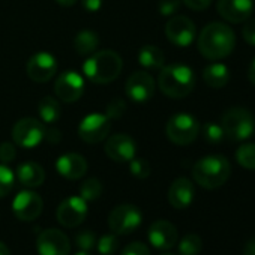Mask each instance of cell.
<instances>
[{"label": "cell", "instance_id": "obj_1", "mask_svg": "<svg viewBox=\"0 0 255 255\" xmlns=\"http://www.w3.org/2000/svg\"><path fill=\"white\" fill-rule=\"evenodd\" d=\"M236 47V35L233 29L224 23H209L198 36V51L209 60H221L233 53Z\"/></svg>", "mask_w": 255, "mask_h": 255}, {"label": "cell", "instance_id": "obj_2", "mask_svg": "<svg viewBox=\"0 0 255 255\" xmlns=\"http://www.w3.org/2000/svg\"><path fill=\"white\" fill-rule=\"evenodd\" d=\"M158 86L168 98L182 99L194 90L195 74L189 66L182 63L167 65L161 68Z\"/></svg>", "mask_w": 255, "mask_h": 255}, {"label": "cell", "instance_id": "obj_3", "mask_svg": "<svg viewBox=\"0 0 255 255\" xmlns=\"http://www.w3.org/2000/svg\"><path fill=\"white\" fill-rule=\"evenodd\" d=\"M123 68L122 57L111 51V50H102L98 53H93L83 65L84 75L95 84H107L114 81Z\"/></svg>", "mask_w": 255, "mask_h": 255}, {"label": "cell", "instance_id": "obj_4", "mask_svg": "<svg viewBox=\"0 0 255 255\" xmlns=\"http://www.w3.org/2000/svg\"><path fill=\"white\" fill-rule=\"evenodd\" d=\"M231 173V165L225 156L209 155L198 159L192 168L194 180L204 189H216L222 186Z\"/></svg>", "mask_w": 255, "mask_h": 255}, {"label": "cell", "instance_id": "obj_5", "mask_svg": "<svg viewBox=\"0 0 255 255\" xmlns=\"http://www.w3.org/2000/svg\"><path fill=\"white\" fill-rule=\"evenodd\" d=\"M224 134L231 141L248 140L255 129V120L249 110L243 107H231L221 117Z\"/></svg>", "mask_w": 255, "mask_h": 255}, {"label": "cell", "instance_id": "obj_6", "mask_svg": "<svg viewBox=\"0 0 255 255\" xmlns=\"http://www.w3.org/2000/svg\"><path fill=\"white\" fill-rule=\"evenodd\" d=\"M165 132L171 143L177 146H188L198 137L200 123L192 114L177 113L167 122Z\"/></svg>", "mask_w": 255, "mask_h": 255}, {"label": "cell", "instance_id": "obj_7", "mask_svg": "<svg viewBox=\"0 0 255 255\" xmlns=\"http://www.w3.org/2000/svg\"><path fill=\"white\" fill-rule=\"evenodd\" d=\"M141 210L134 204H120L114 207L108 216L110 230L117 236L132 233L141 225Z\"/></svg>", "mask_w": 255, "mask_h": 255}, {"label": "cell", "instance_id": "obj_8", "mask_svg": "<svg viewBox=\"0 0 255 255\" xmlns=\"http://www.w3.org/2000/svg\"><path fill=\"white\" fill-rule=\"evenodd\" d=\"M14 143L24 149H33L42 143L45 138V126L42 122L33 117H26L18 120L12 128Z\"/></svg>", "mask_w": 255, "mask_h": 255}, {"label": "cell", "instance_id": "obj_9", "mask_svg": "<svg viewBox=\"0 0 255 255\" xmlns=\"http://www.w3.org/2000/svg\"><path fill=\"white\" fill-rule=\"evenodd\" d=\"M111 119L107 114L93 113L86 116L80 126H78V135L83 141L89 144H96L105 140L111 129Z\"/></svg>", "mask_w": 255, "mask_h": 255}, {"label": "cell", "instance_id": "obj_10", "mask_svg": "<svg viewBox=\"0 0 255 255\" xmlns=\"http://www.w3.org/2000/svg\"><path fill=\"white\" fill-rule=\"evenodd\" d=\"M195 35H197L195 24L192 23V20L183 15L171 17L165 26L167 39L177 47H189L194 42Z\"/></svg>", "mask_w": 255, "mask_h": 255}, {"label": "cell", "instance_id": "obj_11", "mask_svg": "<svg viewBox=\"0 0 255 255\" xmlns=\"http://www.w3.org/2000/svg\"><path fill=\"white\" fill-rule=\"evenodd\" d=\"M36 248L39 255H69L71 242L65 233L51 228L39 234L36 240Z\"/></svg>", "mask_w": 255, "mask_h": 255}, {"label": "cell", "instance_id": "obj_12", "mask_svg": "<svg viewBox=\"0 0 255 255\" xmlns=\"http://www.w3.org/2000/svg\"><path fill=\"white\" fill-rule=\"evenodd\" d=\"M87 216V201L81 197H69L57 207V221L68 228L80 225Z\"/></svg>", "mask_w": 255, "mask_h": 255}, {"label": "cell", "instance_id": "obj_13", "mask_svg": "<svg viewBox=\"0 0 255 255\" xmlns=\"http://www.w3.org/2000/svg\"><path fill=\"white\" fill-rule=\"evenodd\" d=\"M125 90L132 101L147 102L155 93V80L146 71H137L126 80Z\"/></svg>", "mask_w": 255, "mask_h": 255}, {"label": "cell", "instance_id": "obj_14", "mask_svg": "<svg viewBox=\"0 0 255 255\" xmlns=\"http://www.w3.org/2000/svg\"><path fill=\"white\" fill-rule=\"evenodd\" d=\"M54 90L63 102H75L84 93V78L75 71H65L57 77Z\"/></svg>", "mask_w": 255, "mask_h": 255}, {"label": "cell", "instance_id": "obj_15", "mask_svg": "<svg viewBox=\"0 0 255 255\" xmlns=\"http://www.w3.org/2000/svg\"><path fill=\"white\" fill-rule=\"evenodd\" d=\"M26 71L30 80L36 83H47L57 72V62L50 53L41 51L29 59Z\"/></svg>", "mask_w": 255, "mask_h": 255}, {"label": "cell", "instance_id": "obj_16", "mask_svg": "<svg viewBox=\"0 0 255 255\" xmlns=\"http://www.w3.org/2000/svg\"><path fill=\"white\" fill-rule=\"evenodd\" d=\"M105 153L114 162H129L135 158L137 146L128 134H116L105 143Z\"/></svg>", "mask_w": 255, "mask_h": 255}, {"label": "cell", "instance_id": "obj_17", "mask_svg": "<svg viewBox=\"0 0 255 255\" xmlns=\"http://www.w3.org/2000/svg\"><path fill=\"white\" fill-rule=\"evenodd\" d=\"M42 198L33 191H21L12 203V210L21 221H35L42 213Z\"/></svg>", "mask_w": 255, "mask_h": 255}, {"label": "cell", "instance_id": "obj_18", "mask_svg": "<svg viewBox=\"0 0 255 255\" xmlns=\"http://www.w3.org/2000/svg\"><path fill=\"white\" fill-rule=\"evenodd\" d=\"M218 14L228 23L239 24L249 20L254 11L252 0H218Z\"/></svg>", "mask_w": 255, "mask_h": 255}, {"label": "cell", "instance_id": "obj_19", "mask_svg": "<svg viewBox=\"0 0 255 255\" xmlns=\"http://www.w3.org/2000/svg\"><path fill=\"white\" fill-rule=\"evenodd\" d=\"M177 228L170 221H156L149 227V240L156 249H171L177 243Z\"/></svg>", "mask_w": 255, "mask_h": 255}, {"label": "cell", "instance_id": "obj_20", "mask_svg": "<svg viewBox=\"0 0 255 255\" xmlns=\"http://www.w3.org/2000/svg\"><path fill=\"white\" fill-rule=\"evenodd\" d=\"M56 170L60 176L69 180L81 179L87 171L86 159L78 153H66L62 155L56 162Z\"/></svg>", "mask_w": 255, "mask_h": 255}, {"label": "cell", "instance_id": "obj_21", "mask_svg": "<svg viewBox=\"0 0 255 255\" xmlns=\"http://www.w3.org/2000/svg\"><path fill=\"white\" fill-rule=\"evenodd\" d=\"M194 195H195L194 185L186 177L176 179L168 189V201L176 209H186L188 206H191Z\"/></svg>", "mask_w": 255, "mask_h": 255}, {"label": "cell", "instance_id": "obj_22", "mask_svg": "<svg viewBox=\"0 0 255 255\" xmlns=\"http://www.w3.org/2000/svg\"><path fill=\"white\" fill-rule=\"evenodd\" d=\"M17 177L21 182V185L27 188H36L44 183L45 171L36 162H24L17 168Z\"/></svg>", "mask_w": 255, "mask_h": 255}, {"label": "cell", "instance_id": "obj_23", "mask_svg": "<svg viewBox=\"0 0 255 255\" xmlns=\"http://www.w3.org/2000/svg\"><path fill=\"white\" fill-rule=\"evenodd\" d=\"M203 80L213 89H221L230 81V69L224 63H210L203 71Z\"/></svg>", "mask_w": 255, "mask_h": 255}, {"label": "cell", "instance_id": "obj_24", "mask_svg": "<svg viewBox=\"0 0 255 255\" xmlns=\"http://www.w3.org/2000/svg\"><path fill=\"white\" fill-rule=\"evenodd\" d=\"M138 62L146 69H161L165 62V56L161 48L155 45H144L138 53Z\"/></svg>", "mask_w": 255, "mask_h": 255}, {"label": "cell", "instance_id": "obj_25", "mask_svg": "<svg viewBox=\"0 0 255 255\" xmlns=\"http://www.w3.org/2000/svg\"><path fill=\"white\" fill-rule=\"evenodd\" d=\"M38 113L42 122H45L47 125H53L60 119L62 108H60V104L54 98L44 96L38 104Z\"/></svg>", "mask_w": 255, "mask_h": 255}, {"label": "cell", "instance_id": "obj_26", "mask_svg": "<svg viewBox=\"0 0 255 255\" xmlns=\"http://www.w3.org/2000/svg\"><path fill=\"white\" fill-rule=\"evenodd\" d=\"M98 45H99V36L95 32H92V30H81L75 36V39H74L75 51L80 56L93 54L96 51Z\"/></svg>", "mask_w": 255, "mask_h": 255}, {"label": "cell", "instance_id": "obj_27", "mask_svg": "<svg viewBox=\"0 0 255 255\" xmlns=\"http://www.w3.org/2000/svg\"><path fill=\"white\" fill-rule=\"evenodd\" d=\"M236 161L246 170H255V143H246L236 150Z\"/></svg>", "mask_w": 255, "mask_h": 255}, {"label": "cell", "instance_id": "obj_28", "mask_svg": "<svg viewBox=\"0 0 255 255\" xmlns=\"http://www.w3.org/2000/svg\"><path fill=\"white\" fill-rule=\"evenodd\" d=\"M201 134H203V138L209 143V144H219L224 138H225V134H224V129L222 126L218 125V123H213V122H206L201 128Z\"/></svg>", "mask_w": 255, "mask_h": 255}, {"label": "cell", "instance_id": "obj_29", "mask_svg": "<svg viewBox=\"0 0 255 255\" xmlns=\"http://www.w3.org/2000/svg\"><path fill=\"white\" fill-rule=\"evenodd\" d=\"M102 194V185L98 179H87L80 188V197L86 201H95Z\"/></svg>", "mask_w": 255, "mask_h": 255}, {"label": "cell", "instance_id": "obj_30", "mask_svg": "<svg viewBox=\"0 0 255 255\" xmlns=\"http://www.w3.org/2000/svg\"><path fill=\"white\" fill-rule=\"evenodd\" d=\"M203 242L198 234H186L179 243V252L182 255H197L201 251Z\"/></svg>", "mask_w": 255, "mask_h": 255}, {"label": "cell", "instance_id": "obj_31", "mask_svg": "<svg viewBox=\"0 0 255 255\" xmlns=\"http://www.w3.org/2000/svg\"><path fill=\"white\" fill-rule=\"evenodd\" d=\"M15 183V176L12 173V170L3 164H0V198L6 197Z\"/></svg>", "mask_w": 255, "mask_h": 255}, {"label": "cell", "instance_id": "obj_32", "mask_svg": "<svg viewBox=\"0 0 255 255\" xmlns=\"http://www.w3.org/2000/svg\"><path fill=\"white\" fill-rule=\"evenodd\" d=\"M119 248V237L117 234H104L98 242H96V249L99 251L101 255H113Z\"/></svg>", "mask_w": 255, "mask_h": 255}, {"label": "cell", "instance_id": "obj_33", "mask_svg": "<svg viewBox=\"0 0 255 255\" xmlns=\"http://www.w3.org/2000/svg\"><path fill=\"white\" fill-rule=\"evenodd\" d=\"M129 171L134 177L137 179H147L152 173L150 164L146 159L141 158H134L129 161Z\"/></svg>", "mask_w": 255, "mask_h": 255}, {"label": "cell", "instance_id": "obj_34", "mask_svg": "<svg viewBox=\"0 0 255 255\" xmlns=\"http://www.w3.org/2000/svg\"><path fill=\"white\" fill-rule=\"evenodd\" d=\"M96 242H98L96 234H95L93 231H90V230H84V231L78 233L77 237H75L77 246H78L81 251H86V252H89V251H92L93 248H96Z\"/></svg>", "mask_w": 255, "mask_h": 255}, {"label": "cell", "instance_id": "obj_35", "mask_svg": "<svg viewBox=\"0 0 255 255\" xmlns=\"http://www.w3.org/2000/svg\"><path fill=\"white\" fill-rule=\"evenodd\" d=\"M125 110H126V104L120 98H114V99H111L107 104V116L110 119H119V117H122L125 114Z\"/></svg>", "mask_w": 255, "mask_h": 255}, {"label": "cell", "instance_id": "obj_36", "mask_svg": "<svg viewBox=\"0 0 255 255\" xmlns=\"http://www.w3.org/2000/svg\"><path fill=\"white\" fill-rule=\"evenodd\" d=\"M180 0H161L158 9L164 17H174V14L180 9Z\"/></svg>", "mask_w": 255, "mask_h": 255}, {"label": "cell", "instance_id": "obj_37", "mask_svg": "<svg viewBox=\"0 0 255 255\" xmlns=\"http://www.w3.org/2000/svg\"><path fill=\"white\" fill-rule=\"evenodd\" d=\"M122 255H150L149 248L141 242H134L123 248Z\"/></svg>", "mask_w": 255, "mask_h": 255}, {"label": "cell", "instance_id": "obj_38", "mask_svg": "<svg viewBox=\"0 0 255 255\" xmlns=\"http://www.w3.org/2000/svg\"><path fill=\"white\" fill-rule=\"evenodd\" d=\"M15 147L12 143H2L0 144V161H2L3 164H9L15 159Z\"/></svg>", "mask_w": 255, "mask_h": 255}, {"label": "cell", "instance_id": "obj_39", "mask_svg": "<svg viewBox=\"0 0 255 255\" xmlns=\"http://www.w3.org/2000/svg\"><path fill=\"white\" fill-rule=\"evenodd\" d=\"M242 35H243L245 42L255 47V18L245 21V26L242 29Z\"/></svg>", "mask_w": 255, "mask_h": 255}, {"label": "cell", "instance_id": "obj_40", "mask_svg": "<svg viewBox=\"0 0 255 255\" xmlns=\"http://www.w3.org/2000/svg\"><path fill=\"white\" fill-rule=\"evenodd\" d=\"M182 2L192 11H204L210 6L212 0H182Z\"/></svg>", "mask_w": 255, "mask_h": 255}, {"label": "cell", "instance_id": "obj_41", "mask_svg": "<svg viewBox=\"0 0 255 255\" xmlns=\"http://www.w3.org/2000/svg\"><path fill=\"white\" fill-rule=\"evenodd\" d=\"M83 8L89 12H98L102 6V0H81Z\"/></svg>", "mask_w": 255, "mask_h": 255}, {"label": "cell", "instance_id": "obj_42", "mask_svg": "<svg viewBox=\"0 0 255 255\" xmlns=\"http://www.w3.org/2000/svg\"><path fill=\"white\" fill-rule=\"evenodd\" d=\"M45 138L51 143H59L60 138H62V134L59 129H56V128H50V129H47L45 128Z\"/></svg>", "mask_w": 255, "mask_h": 255}, {"label": "cell", "instance_id": "obj_43", "mask_svg": "<svg viewBox=\"0 0 255 255\" xmlns=\"http://www.w3.org/2000/svg\"><path fill=\"white\" fill-rule=\"evenodd\" d=\"M243 255H255V237L251 239L243 249Z\"/></svg>", "mask_w": 255, "mask_h": 255}, {"label": "cell", "instance_id": "obj_44", "mask_svg": "<svg viewBox=\"0 0 255 255\" xmlns=\"http://www.w3.org/2000/svg\"><path fill=\"white\" fill-rule=\"evenodd\" d=\"M248 78L249 81L255 86V57L252 59L251 65H249V69H248Z\"/></svg>", "mask_w": 255, "mask_h": 255}, {"label": "cell", "instance_id": "obj_45", "mask_svg": "<svg viewBox=\"0 0 255 255\" xmlns=\"http://www.w3.org/2000/svg\"><path fill=\"white\" fill-rule=\"evenodd\" d=\"M56 2L59 3V5H62V6H72V5H75L77 3V0H56Z\"/></svg>", "mask_w": 255, "mask_h": 255}, {"label": "cell", "instance_id": "obj_46", "mask_svg": "<svg viewBox=\"0 0 255 255\" xmlns=\"http://www.w3.org/2000/svg\"><path fill=\"white\" fill-rule=\"evenodd\" d=\"M0 255H11L9 248L5 243H2V242H0Z\"/></svg>", "mask_w": 255, "mask_h": 255}, {"label": "cell", "instance_id": "obj_47", "mask_svg": "<svg viewBox=\"0 0 255 255\" xmlns=\"http://www.w3.org/2000/svg\"><path fill=\"white\" fill-rule=\"evenodd\" d=\"M75 255H90V254L86 252V251H81V252H78V254H75Z\"/></svg>", "mask_w": 255, "mask_h": 255}, {"label": "cell", "instance_id": "obj_48", "mask_svg": "<svg viewBox=\"0 0 255 255\" xmlns=\"http://www.w3.org/2000/svg\"><path fill=\"white\" fill-rule=\"evenodd\" d=\"M162 255H174V254H162Z\"/></svg>", "mask_w": 255, "mask_h": 255}]
</instances>
